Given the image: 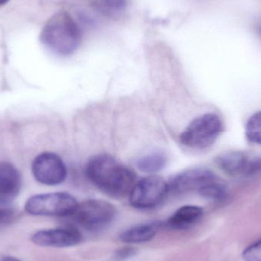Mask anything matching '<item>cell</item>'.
<instances>
[{
    "instance_id": "6da1fadb",
    "label": "cell",
    "mask_w": 261,
    "mask_h": 261,
    "mask_svg": "<svg viewBox=\"0 0 261 261\" xmlns=\"http://www.w3.org/2000/svg\"><path fill=\"white\" fill-rule=\"evenodd\" d=\"M89 180L108 196L122 198L130 194L136 184V174L110 154L93 156L86 166Z\"/></svg>"
},
{
    "instance_id": "7a4b0ae2",
    "label": "cell",
    "mask_w": 261,
    "mask_h": 261,
    "mask_svg": "<svg viewBox=\"0 0 261 261\" xmlns=\"http://www.w3.org/2000/svg\"><path fill=\"white\" fill-rule=\"evenodd\" d=\"M41 40L53 53L59 56H69L81 45L82 31L68 12L60 11L43 28Z\"/></svg>"
},
{
    "instance_id": "3957f363",
    "label": "cell",
    "mask_w": 261,
    "mask_h": 261,
    "mask_svg": "<svg viewBox=\"0 0 261 261\" xmlns=\"http://www.w3.org/2000/svg\"><path fill=\"white\" fill-rule=\"evenodd\" d=\"M223 130L219 116L206 113L196 118L181 133V144L195 149H204L211 146Z\"/></svg>"
},
{
    "instance_id": "277c9868",
    "label": "cell",
    "mask_w": 261,
    "mask_h": 261,
    "mask_svg": "<svg viewBox=\"0 0 261 261\" xmlns=\"http://www.w3.org/2000/svg\"><path fill=\"white\" fill-rule=\"evenodd\" d=\"M116 215V208L110 202L99 199H90L78 203L70 216L85 229L97 231L110 225Z\"/></svg>"
},
{
    "instance_id": "5b68a950",
    "label": "cell",
    "mask_w": 261,
    "mask_h": 261,
    "mask_svg": "<svg viewBox=\"0 0 261 261\" xmlns=\"http://www.w3.org/2000/svg\"><path fill=\"white\" fill-rule=\"evenodd\" d=\"M77 205L75 198L68 193H46L29 198L25 210L33 216L67 217L71 216Z\"/></svg>"
},
{
    "instance_id": "8992f818",
    "label": "cell",
    "mask_w": 261,
    "mask_h": 261,
    "mask_svg": "<svg viewBox=\"0 0 261 261\" xmlns=\"http://www.w3.org/2000/svg\"><path fill=\"white\" fill-rule=\"evenodd\" d=\"M169 192L168 184L158 176L138 181L130 193V203L138 210H152L161 205Z\"/></svg>"
},
{
    "instance_id": "52a82bcc",
    "label": "cell",
    "mask_w": 261,
    "mask_h": 261,
    "mask_svg": "<svg viewBox=\"0 0 261 261\" xmlns=\"http://www.w3.org/2000/svg\"><path fill=\"white\" fill-rule=\"evenodd\" d=\"M32 173L38 182L47 186L62 184L67 177V167L56 153L44 152L38 154L32 163Z\"/></svg>"
},
{
    "instance_id": "ba28073f",
    "label": "cell",
    "mask_w": 261,
    "mask_h": 261,
    "mask_svg": "<svg viewBox=\"0 0 261 261\" xmlns=\"http://www.w3.org/2000/svg\"><path fill=\"white\" fill-rule=\"evenodd\" d=\"M81 240V233L71 226L41 230L32 237L35 245L48 248H69L79 245Z\"/></svg>"
},
{
    "instance_id": "9c48e42d",
    "label": "cell",
    "mask_w": 261,
    "mask_h": 261,
    "mask_svg": "<svg viewBox=\"0 0 261 261\" xmlns=\"http://www.w3.org/2000/svg\"><path fill=\"white\" fill-rule=\"evenodd\" d=\"M217 177L211 170L205 168H193L185 170L170 179L169 182V191L176 194H182L187 192L194 191L202 188L204 186Z\"/></svg>"
},
{
    "instance_id": "30bf717a",
    "label": "cell",
    "mask_w": 261,
    "mask_h": 261,
    "mask_svg": "<svg viewBox=\"0 0 261 261\" xmlns=\"http://www.w3.org/2000/svg\"><path fill=\"white\" fill-rule=\"evenodd\" d=\"M21 187L19 172L13 164L0 161V200L9 202L16 197Z\"/></svg>"
},
{
    "instance_id": "8fae6325",
    "label": "cell",
    "mask_w": 261,
    "mask_h": 261,
    "mask_svg": "<svg viewBox=\"0 0 261 261\" xmlns=\"http://www.w3.org/2000/svg\"><path fill=\"white\" fill-rule=\"evenodd\" d=\"M162 226L161 222H148L128 228L121 234L120 240L126 244H142L150 242Z\"/></svg>"
},
{
    "instance_id": "7c38bea8",
    "label": "cell",
    "mask_w": 261,
    "mask_h": 261,
    "mask_svg": "<svg viewBox=\"0 0 261 261\" xmlns=\"http://www.w3.org/2000/svg\"><path fill=\"white\" fill-rule=\"evenodd\" d=\"M203 210L196 205H185L176 210L167 221V225L173 229L182 230L190 228L202 217Z\"/></svg>"
},
{
    "instance_id": "4fadbf2b",
    "label": "cell",
    "mask_w": 261,
    "mask_h": 261,
    "mask_svg": "<svg viewBox=\"0 0 261 261\" xmlns=\"http://www.w3.org/2000/svg\"><path fill=\"white\" fill-rule=\"evenodd\" d=\"M249 161L244 153L239 151L227 152L216 159L219 167L231 176L247 174Z\"/></svg>"
},
{
    "instance_id": "5bb4252c",
    "label": "cell",
    "mask_w": 261,
    "mask_h": 261,
    "mask_svg": "<svg viewBox=\"0 0 261 261\" xmlns=\"http://www.w3.org/2000/svg\"><path fill=\"white\" fill-rule=\"evenodd\" d=\"M167 163V158L165 153L156 151L141 156L137 162V166L144 173H155L163 170Z\"/></svg>"
},
{
    "instance_id": "9a60e30c",
    "label": "cell",
    "mask_w": 261,
    "mask_h": 261,
    "mask_svg": "<svg viewBox=\"0 0 261 261\" xmlns=\"http://www.w3.org/2000/svg\"><path fill=\"white\" fill-rule=\"evenodd\" d=\"M129 0H96V7L104 16L118 18L126 11Z\"/></svg>"
},
{
    "instance_id": "2e32d148",
    "label": "cell",
    "mask_w": 261,
    "mask_h": 261,
    "mask_svg": "<svg viewBox=\"0 0 261 261\" xmlns=\"http://www.w3.org/2000/svg\"><path fill=\"white\" fill-rule=\"evenodd\" d=\"M198 193L205 199L213 201H222L226 198L228 190L225 185L218 182L216 179L199 189Z\"/></svg>"
},
{
    "instance_id": "e0dca14e",
    "label": "cell",
    "mask_w": 261,
    "mask_h": 261,
    "mask_svg": "<svg viewBox=\"0 0 261 261\" xmlns=\"http://www.w3.org/2000/svg\"><path fill=\"white\" fill-rule=\"evenodd\" d=\"M245 132L250 141L261 145V111L250 118L246 125Z\"/></svg>"
},
{
    "instance_id": "ac0fdd59",
    "label": "cell",
    "mask_w": 261,
    "mask_h": 261,
    "mask_svg": "<svg viewBox=\"0 0 261 261\" xmlns=\"http://www.w3.org/2000/svg\"><path fill=\"white\" fill-rule=\"evenodd\" d=\"M15 210L10 206L9 202L0 200V224L10 222L15 216Z\"/></svg>"
},
{
    "instance_id": "d6986e66",
    "label": "cell",
    "mask_w": 261,
    "mask_h": 261,
    "mask_svg": "<svg viewBox=\"0 0 261 261\" xmlns=\"http://www.w3.org/2000/svg\"><path fill=\"white\" fill-rule=\"evenodd\" d=\"M243 257L245 261H261V240L247 248Z\"/></svg>"
},
{
    "instance_id": "ffe728a7",
    "label": "cell",
    "mask_w": 261,
    "mask_h": 261,
    "mask_svg": "<svg viewBox=\"0 0 261 261\" xmlns=\"http://www.w3.org/2000/svg\"><path fill=\"white\" fill-rule=\"evenodd\" d=\"M136 249L133 247L125 246L118 249L113 254V261H126L136 254Z\"/></svg>"
},
{
    "instance_id": "44dd1931",
    "label": "cell",
    "mask_w": 261,
    "mask_h": 261,
    "mask_svg": "<svg viewBox=\"0 0 261 261\" xmlns=\"http://www.w3.org/2000/svg\"><path fill=\"white\" fill-rule=\"evenodd\" d=\"M1 261H21L16 257H12V256H4L2 257Z\"/></svg>"
},
{
    "instance_id": "7402d4cb",
    "label": "cell",
    "mask_w": 261,
    "mask_h": 261,
    "mask_svg": "<svg viewBox=\"0 0 261 261\" xmlns=\"http://www.w3.org/2000/svg\"><path fill=\"white\" fill-rule=\"evenodd\" d=\"M10 0H0V6H5V5L7 4Z\"/></svg>"
},
{
    "instance_id": "603a6c76",
    "label": "cell",
    "mask_w": 261,
    "mask_h": 261,
    "mask_svg": "<svg viewBox=\"0 0 261 261\" xmlns=\"http://www.w3.org/2000/svg\"><path fill=\"white\" fill-rule=\"evenodd\" d=\"M261 31V30H260Z\"/></svg>"
}]
</instances>
